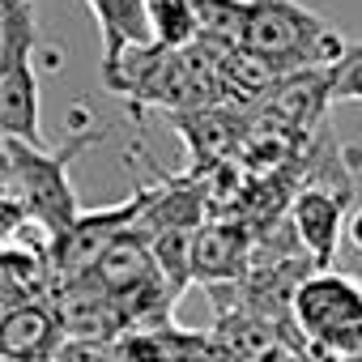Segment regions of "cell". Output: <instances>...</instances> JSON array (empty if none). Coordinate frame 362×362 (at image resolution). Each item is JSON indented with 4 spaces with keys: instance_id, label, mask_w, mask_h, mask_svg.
Returning <instances> with one entry per match:
<instances>
[{
    "instance_id": "6da1fadb",
    "label": "cell",
    "mask_w": 362,
    "mask_h": 362,
    "mask_svg": "<svg viewBox=\"0 0 362 362\" xmlns=\"http://www.w3.org/2000/svg\"><path fill=\"white\" fill-rule=\"evenodd\" d=\"M98 136H103L98 128H77L60 149H43V145L5 136V239L18 235L26 222H39L60 243L77 226L81 205L69 184V166Z\"/></svg>"
},
{
    "instance_id": "7a4b0ae2",
    "label": "cell",
    "mask_w": 362,
    "mask_h": 362,
    "mask_svg": "<svg viewBox=\"0 0 362 362\" xmlns=\"http://www.w3.org/2000/svg\"><path fill=\"white\" fill-rule=\"evenodd\" d=\"M247 52L273 60L286 77L311 73V69H332L349 43L298 0H252L243 43Z\"/></svg>"
},
{
    "instance_id": "3957f363",
    "label": "cell",
    "mask_w": 362,
    "mask_h": 362,
    "mask_svg": "<svg viewBox=\"0 0 362 362\" xmlns=\"http://www.w3.org/2000/svg\"><path fill=\"white\" fill-rule=\"evenodd\" d=\"M290 320L315 354H362V281L337 269H315L298 277V286L290 290Z\"/></svg>"
},
{
    "instance_id": "277c9868",
    "label": "cell",
    "mask_w": 362,
    "mask_h": 362,
    "mask_svg": "<svg viewBox=\"0 0 362 362\" xmlns=\"http://www.w3.org/2000/svg\"><path fill=\"white\" fill-rule=\"evenodd\" d=\"M39 18L35 0H0V128L13 141L43 145L39 128V77H35Z\"/></svg>"
},
{
    "instance_id": "5b68a950",
    "label": "cell",
    "mask_w": 362,
    "mask_h": 362,
    "mask_svg": "<svg viewBox=\"0 0 362 362\" xmlns=\"http://www.w3.org/2000/svg\"><path fill=\"white\" fill-rule=\"evenodd\" d=\"M345 201H349V188H328V184H307L294 205H290V222H294V235L307 252V260L315 269H328L332 256H337V243H341V230L349 226L345 218Z\"/></svg>"
},
{
    "instance_id": "8992f818",
    "label": "cell",
    "mask_w": 362,
    "mask_h": 362,
    "mask_svg": "<svg viewBox=\"0 0 362 362\" xmlns=\"http://www.w3.org/2000/svg\"><path fill=\"white\" fill-rule=\"evenodd\" d=\"M69 345L64 324L52 307V298L43 303H26L0 315V354L5 362H52L60 358V349Z\"/></svg>"
},
{
    "instance_id": "52a82bcc",
    "label": "cell",
    "mask_w": 362,
    "mask_h": 362,
    "mask_svg": "<svg viewBox=\"0 0 362 362\" xmlns=\"http://www.w3.org/2000/svg\"><path fill=\"white\" fill-rule=\"evenodd\" d=\"M103 35V77H111L132 47L149 43V0H86Z\"/></svg>"
},
{
    "instance_id": "ba28073f",
    "label": "cell",
    "mask_w": 362,
    "mask_h": 362,
    "mask_svg": "<svg viewBox=\"0 0 362 362\" xmlns=\"http://www.w3.org/2000/svg\"><path fill=\"white\" fill-rule=\"evenodd\" d=\"M243 230L230 226V222H214V226H201L197 230V243H192V277L201 281H235L239 269H243Z\"/></svg>"
},
{
    "instance_id": "9c48e42d",
    "label": "cell",
    "mask_w": 362,
    "mask_h": 362,
    "mask_svg": "<svg viewBox=\"0 0 362 362\" xmlns=\"http://www.w3.org/2000/svg\"><path fill=\"white\" fill-rule=\"evenodd\" d=\"M149 43L162 52H188L201 43V18L192 0H149Z\"/></svg>"
},
{
    "instance_id": "30bf717a",
    "label": "cell",
    "mask_w": 362,
    "mask_h": 362,
    "mask_svg": "<svg viewBox=\"0 0 362 362\" xmlns=\"http://www.w3.org/2000/svg\"><path fill=\"white\" fill-rule=\"evenodd\" d=\"M332 103H362V43L349 47L332 69H328Z\"/></svg>"
},
{
    "instance_id": "8fae6325",
    "label": "cell",
    "mask_w": 362,
    "mask_h": 362,
    "mask_svg": "<svg viewBox=\"0 0 362 362\" xmlns=\"http://www.w3.org/2000/svg\"><path fill=\"white\" fill-rule=\"evenodd\" d=\"M60 362H132V358L115 337H98V341H69L60 349Z\"/></svg>"
},
{
    "instance_id": "7c38bea8",
    "label": "cell",
    "mask_w": 362,
    "mask_h": 362,
    "mask_svg": "<svg viewBox=\"0 0 362 362\" xmlns=\"http://www.w3.org/2000/svg\"><path fill=\"white\" fill-rule=\"evenodd\" d=\"M345 239H349V247L354 252H362V205L349 214V226H345Z\"/></svg>"
},
{
    "instance_id": "4fadbf2b",
    "label": "cell",
    "mask_w": 362,
    "mask_h": 362,
    "mask_svg": "<svg viewBox=\"0 0 362 362\" xmlns=\"http://www.w3.org/2000/svg\"><path fill=\"white\" fill-rule=\"evenodd\" d=\"M307 362H345V358H332V354H315V349H307Z\"/></svg>"
},
{
    "instance_id": "5bb4252c",
    "label": "cell",
    "mask_w": 362,
    "mask_h": 362,
    "mask_svg": "<svg viewBox=\"0 0 362 362\" xmlns=\"http://www.w3.org/2000/svg\"><path fill=\"white\" fill-rule=\"evenodd\" d=\"M345 362H362V354H354V358H345Z\"/></svg>"
},
{
    "instance_id": "9a60e30c",
    "label": "cell",
    "mask_w": 362,
    "mask_h": 362,
    "mask_svg": "<svg viewBox=\"0 0 362 362\" xmlns=\"http://www.w3.org/2000/svg\"><path fill=\"white\" fill-rule=\"evenodd\" d=\"M197 349H201V345H197ZM188 362H201V358H197V354H192V358H188Z\"/></svg>"
}]
</instances>
